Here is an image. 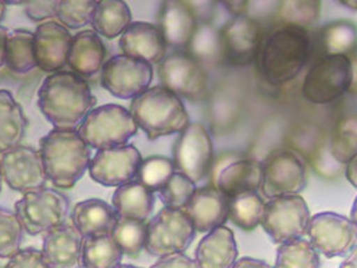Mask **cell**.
<instances>
[{"label": "cell", "instance_id": "d6a6232c", "mask_svg": "<svg viewBox=\"0 0 357 268\" xmlns=\"http://www.w3.org/2000/svg\"><path fill=\"white\" fill-rule=\"evenodd\" d=\"M123 251L112 235L85 237L82 244V268H116L121 265Z\"/></svg>", "mask_w": 357, "mask_h": 268}, {"label": "cell", "instance_id": "6da1fadb", "mask_svg": "<svg viewBox=\"0 0 357 268\" xmlns=\"http://www.w3.org/2000/svg\"><path fill=\"white\" fill-rule=\"evenodd\" d=\"M312 55V39L303 27L278 24L264 36L257 55L258 70L273 86L296 79Z\"/></svg>", "mask_w": 357, "mask_h": 268}, {"label": "cell", "instance_id": "ba28073f", "mask_svg": "<svg viewBox=\"0 0 357 268\" xmlns=\"http://www.w3.org/2000/svg\"><path fill=\"white\" fill-rule=\"evenodd\" d=\"M69 210V198L52 188L26 194L15 203V214L24 232L31 236L49 232L55 227L65 224Z\"/></svg>", "mask_w": 357, "mask_h": 268}, {"label": "cell", "instance_id": "8d00e7d4", "mask_svg": "<svg viewBox=\"0 0 357 268\" xmlns=\"http://www.w3.org/2000/svg\"><path fill=\"white\" fill-rule=\"evenodd\" d=\"M110 235L124 255L137 258L145 249L146 223L133 219L117 217L116 226Z\"/></svg>", "mask_w": 357, "mask_h": 268}, {"label": "cell", "instance_id": "60d3db41", "mask_svg": "<svg viewBox=\"0 0 357 268\" xmlns=\"http://www.w3.org/2000/svg\"><path fill=\"white\" fill-rule=\"evenodd\" d=\"M97 1L93 0H59L56 18L66 29H81L91 24Z\"/></svg>", "mask_w": 357, "mask_h": 268}, {"label": "cell", "instance_id": "e0dca14e", "mask_svg": "<svg viewBox=\"0 0 357 268\" xmlns=\"http://www.w3.org/2000/svg\"><path fill=\"white\" fill-rule=\"evenodd\" d=\"M219 31L226 61L235 66H246L257 59L264 34L255 19L249 15L229 19Z\"/></svg>", "mask_w": 357, "mask_h": 268}, {"label": "cell", "instance_id": "603a6c76", "mask_svg": "<svg viewBox=\"0 0 357 268\" xmlns=\"http://www.w3.org/2000/svg\"><path fill=\"white\" fill-rule=\"evenodd\" d=\"M238 246L229 227H218L197 244L195 260L199 268H232L238 262Z\"/></svg>", "mask_w": 357, "mask_h": 268}, {"label": "cell", "instance_id": "9c48e42d", "mask_svg": "<svg viewBox=\"0 0 357 268\" xmlns=\"http://www.w3.org/2000/svg\"><path fill=\"white\" fill-rule=\"evenodd\" d=\"M310 217L309 207L300 195L273 197L265 204L261 226L281 246L303 239Z\"/></svg>", "mask_w": 357, "mask_h": 268}, {"label": "cell", "instance_id": "d590c367", "mask_svg": "<svg viewBox=\"0 0 357 268\" xmlns=\"http://www.w3.org/2000/svg\"><path fill=\"white\" fill-rule=\"evenodd\" d=\"M319 252L309 240L298 239L281 244L277 250L274 268H320Z\"/></svg>", "mask_w": 357, "mask_h": 268}, {"label": "cell", "instance_id": "9f6ffc18", "mask_svg": "<svg viewBox=\"0 0 357 268\" xmlns=\"http://www.w3.org/2000/svg\"><path fill=\"white\" fill-rule=\"evenodd\" d=\"M340 4L345 6L347 8H351L354 11H357V1L356 0H340Z\"/></svg>", "mask_w": 357, "mask_h": 268}, {"label": "cell", "instance_id": "5bb4252c", "mask_svg": "<svg viewBox=\"0 0 357 268\" xmlns=\"http://www.w3.org/2000/svg\"><path fill=\"white\" fill-rule=\"evenodd\" d=\"M3 181L22 195L46 188L47 176L39 150L19 145L0 155Z\"/></svg>", "mask_w": 357, "mask_h": 268}, {"label": "cell", "instance_id": "8fae6325", "mask_svg": "<svg viewBox=\"0 0 357 268\" xmlns=\"http://www.w3.org/2000/svg\"><path fill=\"white\" fill-rule=\"evenodd\" d=\"M176 172L197 182L206 178L214 162V143L208 130L199 123H190L174 145Z\"/></svg>", "mask_w": 357, "mask_h": 268}, {"label": "cell", "instance_id": "f546056e", "mask_svg": "<svg viewBox=\"0 0 357 268\" xmlns=\"http://www.w3.org/2000/svg\"><path fill=\"white\" fill-rule=\"evenodd\" d=\"M187 54L204 69L222 63L226 58L219 29L211 23H199L195 34L187 46Z\"/></svg>", "mask_w": 357, "mask_h": 268}, {"label": "cell", "instance_id": "f35d334b", "mask_svg": "<svg viewBox=\"0 0 357 268\" xmlns=\"http://www.w3.org/2000/svg\"><path fill=\"white\" fill-rule=\"evenodd\" d=\"M175 172L176 168L171 159L164 156H151L142 162L136 179L146 189L155 194L160 192Z\"/></svg>", "mask_w": 357, "mask_h": 268}, {"label": "cell", "instance_id": "816d5d0a", "mask_svg": "<svg viewBox=\"0 0 357 268\" xmlns=\"http://www.w3.org/2000/svg\"><path fill=\"white\" fill-rule=\"evenodd\" d=\"M8 30L0 26V69L6 65V42H7Z\"/></svg>", "mask_w": 357, "mask_h": 268}, {"label": "cell", "instance_id": "6f0895ef", "mask_svg": "<svg viewBox=\"0 0 357 268\" xmlns=\"http://www.w3.org/2000/svg\"><path fill=\"white\" fill-rule=\"evenodd\" d=\"M6 11H7V4H6V1L0 0V23H1V20L4 19Z\"/></svg>", "mask_w": 357, "mask_h": 268}, {"label": "cell", "instance_id": "2e32d148", "mask_svg": "<svg viewBox=\"0 0 357 268\" xmlns=\"http://www.w3.org/2000/svg\"><path fill=\"white\" fill-rule=\"evenodd\" d=\"M142 162L140 150L132 143L97 150L90 161V178L104 187L119 188L135 181Z\"/></svg>", "mask_w": 357, "mask_h": 268}, {"label": "cell", "instance_id": "c3c4849f", "mask_svg": "<svg viewBox=\"0 0 357 268\" xmlns=\"http://www.w3.org/2000/svg\"><path fill=\"white\" fill-rule=\"evenodd\" d=\"M226 10L230 13L232 18L248 15V10L250 7V1H223Z\"/></svg>", "mask_w": 357, "mask_h": 268}, {"label": "cell", "instance_id": "4316f807", "mask_svg": "<svg viewBox=\"0 0 357 268\" xmlns=\"http://www.w3.org/2000/svg\"><path fill=\"white\" fill-rule=\"evenodd\" d=\"M112 207L117 217L145 221L151 217L155 207V196L142 182L132 181L113 192Z\"/></svg>", "mask_w": 357, "mask_h": 268}, {"label": "cell", "instance_id": "7402d4cb", "mask_svg": "<svg viewBox=\"0 0 357 268\" xmlns=\"http://www.w3.org/2000/svg\"><path fill=\"white\" fill-rule=\"evenodd\" d=\"M197 20L188 1H164L159 14V29L167 46L172 49H187L195 34Z\"/></svg>", "mask_w": 357, "mask_h": 268}, {"label": "cell", "instance_id": "11a10c76", "mask_svg": "<svg viewBox=\"0 0 357 268\" xmlns=\"http://www.w3.org/2000/svg\"><path fill=\"white\" fill-rule=\"evenodd\" d=\"M349 220L352 221V224L355 226V228H356L357 231V196L355 198V201H354V204H352V210H351V217H349Z\"/></svg>", "mask_w": 357, "mask_h": 268}, {"label": "cell", "instance_id": "277c9868", "mask_svg": "<svg viewBox=\"0 0 357 268\" xmlns=\"http://www.w3.org/2000/svg\"><path fill=\"white\" fill-rule=\"evenodd\" d=\"M129 111L151 141L178 134L190 125V116L181 98L160 85L132 100Z\"/></svg>", "mask_w": 357, "mask_h": 268}, {"label": "cell", "instance_id": "4dcf8cb0", "mask_svg": "<svg viewBox=\"0 0 357 268\" xmlns=\"http://www.w3.org/2000/svg\"><path fill=\"white\" fill-rule=\"evenodd\" d=\"M6 65L17 74H27L38 68L34 53V33L23 29L8 31Z\"/></svg>", "mask_w": 357, "mask_h": 268}, {"label": "cell", "instance_id": "cb8c5ba5", "mask_svg": "<svg viewBox=\"0 0 357 268\" xmlns=\"http://www.w3.org/2000/svg\"><path fill=\"white\" fill-rule=\"evenodd\" d=\"M262 164L251 159H239L227 165L215 181L223 195L232 197L258 192L262 188Z\"/></svg>", "mask_w": 357, "mask_h": 268}, {"label": "cell", "instance_id": "bcb514c9", "mask_svg": "<svg viewBox=\"0 0 357 268\" xmlns=\"http://www.w3.org/2000/svg\"><path fill=\"white\" fill-rule=\"evenodd\" d=\"M194 15L199 23H210V18L214 14V1H188Z\"/></svg>", "mask_w": 357, "mask_h": 268}, {"label": "cell", "instance_id": "91938a15", "mask_svg": "<svg viewBox=\"0 0 357 268\" xmlns=\"http://www.w3.org/2000/svg\"><path fill=\"white\" fill-rule=\"evenodd\" d=\"M1 182H3V176H1V169H0V191H1Z\"/></svg>", "mask_w": 357, "mask_h": 268}, {"label": "cell", "instance_id": "1f68e13d", "mask_svg": "<svg viewBox=\"0 0 357 268\" xmlns=\"http://www.w3.org/2000/svg\"><path fill=\"white\" fill-rule=\"evenodd\" d=\"M320 43L324 55H342L354 59L357 55L356 24L348 20L328 24L321 30Z\"/></svg>", "mask_w": 357, "mask_h": 268}, {"label": "cell", "instance_id": "94428289", "mask_svg": "<svg viewBox=\"0 0 357 268\" xmlns=\"http://www.w3.org/2000/svg\"><path fill=\"white\" fill-rule=\"evenodd\" d=\"M0 268H1V267H0Z\"/></svg>", "mask_w": 357, "mask_h": 268}, {"label": "cell", "instance_id": "f907efd6", "mask_svg": "<svg viewBox=\"0 0 357 268\" xmlns=\"http://www.w3.org/2000/svg\"><path fill=\"white\" fill-rule=\"evenodd\" d=\"M345 165V178L357 189V156Z\"/></svg>", "mask_w": 357, "mask_h": 268}, {"label": "cell", "instance_id": "f5cc1de1", "mask_svg": "<svg viewBox=\"0 0 357 268\" xmlns=\"http://www.w3.org/2000/svg\"><path fill=\"white\" fill-rule=\"evenodd\" d=\"M340 268H357V246L345 256Z\"/></svg>", "mask_w": 357, "mask_h": 268}, {"label": "cell", "instance_id": "7c38bea8", "mask_svg": "<svg viewBox=\"0 0 357 268\" xmlns=\"http://www.w3.org/2000/svg\"><path fill=\"white\" fill-rule=\"evenodd\" d=\"M160 86L172 91L178 98L200 101L208 89L206 69L187 53L165 55L159 63Z\"/></svg>", "mask_w": 357, "mask_h": 268}, {"label": "cell", "instance_id": "5b68a950", "mask_svg": "<svg viewBox=\"0 0 357 268\" xmlns=\"http://www.w3.org/2000/svg\"><path fill=\"white\" fill-rule=\"evenodd\" d=\"M77 130L90 148L104 150L126 145L139 126L126 107L107 104L94 107Z\"/></svg>", "mask_w": 357, "mask_h": 268}, {"label": "cell", "instance_id": "484cf974", "mask_svg": "<svg viewBox=\"0 0 357 268\" xmlns=\"http://www.w3.org/2000/svg\"><path fill=\"white\" fill-rule=\"evenodd\" d=\"M117 221L113 207L100 198L79 201L72 210V224L85 237L110 235Z\"/></svg>", "mask_w": 357, "mask_h": 268}, {"label": "cell", "instance_id": "83f0119b", "mask_svg": "<svg viewBox=\"0 0 357 268\" xmlns=\"http://www.w3.org/2000/svg\"><path fill=\"white\" fill-rule=\"evenodd\" d=\"M23 107L8 90H0V155L22 145L27 130Z\"/></svg>", "mask_w": 357, "mask_h": 268}, {"label": "cell", "instance_id": "3957f363", "mask_svg": "<svg viewBox=\"0 0 357 268\" xmlns=\"http://www.w3.org/2000/svg\"><path fill=\"white\" fill-rule=\"evenodd\" d=\"M46 176L56 188L70 189L89 171L91 150L77 129H53L39 141Z\"/></svg>", "mask_w": 357, "mask_h": 268}, {"label": "cell", "instance_id": "52a82bcc", "mask_svg": "<svg viewBox=\"0 0 357 268\" xmlns=\"http://www.w3.org/2000/svg\"><path fill=\"white\" fill-rule=\"evenodd\" d=\"M195 227L183 210L164 207L146 223L145 250L162 258L188 250L195 239Z\"/></svg>", "mask_w": 357, "mask_h": 268}, {"label": "cell", "instance_id": "db71d44e", "mask_svg": "<svg viewBox=\"0 0 357 268\" xmlns=\"http://www.w3.org/2000/svg\"><path fill=\"white\" fill-rule=\"evenodd\" d=\"M351 61H352V69H354V79H352V85H351L349 91L354 93V94H357V55Z\"/></svg>", "mask_w": 357, "mask_h": 268}, {"label": "cell", "instance_id": "ffe728a7", "mask_svg": "<svg viewBox=\"0 0 357 268\" xmlns=\"http://www.w3.org/2000/svg\"><path fill=\"white\" fill-rule=\"evenodd\" d=\"M82 244L84 236L65 223L45 233L42 255L50 268H82Z\"/></svg>", "mask_w": 357, "mask_h": 268}, {"label": "cell", "instance_id": "836d02e7", "mask_svg": "<svg viewBox=\"0 0 357 268\" xmlns=\"http://www.w3.org/2000/svg\"><path fill=\"white\" fill-rule=\"evenodd\" d=\"M265 204L257 192L232 197L229 201V219L238 228L246 232L254 231L261 224Z\"/></svg>", "mask_w": 357, "mask_h": 268}, {"label": "cell", "instance_id": "b9f144b4", "mask_svg": "<svg viewBox=\"0 0 357 268\" xmlns=\"http://www.w3.org/2000/svg\"><path fill=\"white\" fill-rule=\"evenodd\" d=\"M195 191L197 182L188 179L183 173L175 172L159 194L164 207L184 210L190 203L191 197L194 196Z\"/></svg>", "mask_w": 357, "mask_h": 268}, {"label": "cell", "instance_id": "681fc988", "mask_svg": "<svg viewBox=\"0 0 357 268\" xmlns=\"http://www.w3.org/2000/svg\"><path fill=\"white\" fill-rule=\"evenodd\" d=\"M232 268H274L271 265H268L265 260H259L255 258H241L238 259V262L235 263V266Z\"/></svg>", "mask_w": 357, "mask_h": 268}, {"label": "cell", "instance_id": "ee69618b", "mask_svg": "<svg viewBox=\"0 0 357 268\" xmlns=\"http://www.w3.org/2000/svg\"><path fill=\"white\" fill-rule=\"evenodd\" d=\"M3 268H50L46 263L42 251L36 249H23L8 259L7 265Z\"/></svg>", "mask_w": 357, "mask_h": 268}, {"label": "cell", "instance_id": "7a4b0ae2", "mask_svg": "<svg viewBox=\"0 0 357 268\" xmlns=\"http://www.w3.org/2000/svg\"><path fill=\"white\" fill-rule=\"evenodd\" d=\"M96 104L89 84L73 72L50 74L38 91V107L54 129H75Z\"/></svg>", "mask_w": 357, "mask_h": 268}, {"label": "cell", "instance_id": "e575fe53", "mask_svg": "<svg viewBox=\"0 0 357 268\" xmlns=\"http://www.w3.org/2000/svg\"><path fill=\"white\" fill-rule=\"evenodd\" d=\"M329 153L337 164H348L357 156V114L342 117L335 126Z\"/></svg>", "mask_w": 357, "mask_h": 268}, {"label": "cell", "instance_id": "ab89813d", "mask_svg": "<svg viewBox=\"0 0 357 268\" xmlns=\"http://www.w3.org/2000/svg\"><path fill=\"white\" fill-rule=\"evenodd\" d=\"M24 228L15 211L0 207V258L11 259L22 250Z\"/></svg>", "mask_w": 357, "mask_h": 268}, {"label": "cell", "instance_id": "d6986e66", "mask_svg": "<svg viewBox=\"0 0 357 268\" xmlns=\"http://www.w3.org/2000/svg\"><path fill=\"white\" fill-rule=\"evenodd\" d=\"M230 198L214 185L197 188L187 207L183 210L192 221L197 232L208 233L222 227L229 219Z\"/></svg>", "mask_w": 357, "mask_h": 268}, {"label": "cell", "instance_id": "4fadbf2b", "mask_svg": "<svg viewBox=\"0 0 357 268\" xmlns=\"http://www.w3.org/2000/svg\"><path fill=\"white\" fill-rule=\"evenodd\" d=\"M306 235L314 250L328 259L347 256L356 247L355 226L347 216L335 212H321L312 216Z\"/></svg>", "mask_w": 357, "mask_h": 268}, {"label": "cell", "instance_id": "f6af8a7d", "mask_svg": "<svg viewBox=\"0 0 357 268\" xmlns=\"http://www.w3.org/2000/svg\"><path fill=\"white\" fill-rule=\"evenodd\" d=\"M149 268H199L197 260L184 252L159 258Z\"/></svg>", "mask_w": 357, "mask_h": 268}, {"label": "cell", "instance_id": "8992f818", "mask_svg": "<svg viewBox=\"0 0 357 268\" xmlns=\"http://www.w3.org/2000/svg\"><path fill=\"white\" fill-rule=\"evenodd\" d=\"M354 79L352 61L342 55H324L306 72L303 95L313 105H326L347 94Z\"/></svg>", "mask_w": 357, "mask_h": 268}, {"label": "cell", "instance_id": "30bf717a", "mask_svg": "<svg viewBox=\"0 0 357 268\" xmlns=\"http://www.w3.org/2000/svg\"><path fill=\"white\" fill-rule=\"evenodd\" d=\"M152 79L151 63L126 54L107 59L101 70L102 88L120 100H135L149 89Z\"/></svg>", "mask_w": 357, "mask_h": 268}, {"label": "cell", "instance_id": "d4e9b609", "mask_svg": "<svg viewBox=\"0 0 357 268\" xmlns=\"http://www.w3.org/2000/svg\"><path fill=\"white\" fill-rule=\"evenodd\" d=\"M107 49L101 36L93 30H85L73 36L68 56L70 70L82 78H88L102 70Z\"/></svg>", "mask_w": 357, "mask_h": 268}, {"label": "cell", "instance_id": "7bdbcfd3", "mask_svg": "<svg viewBox=\"0 0 357 268\" xmlns=\"http://www.w3.org/2000/svg\"><path fill=\"white\" fill-rule=\"evenodd\" d=\"M26 14L34 22H49L50 19L56 18L59 0H33L26 1Z\"/></svg>", "mask_w": 357, "mask_h": 268}, {"label": "cell", "instance_id": "680465c9", "mask_svg": "<svg viewBox=\"0 0 357 268\" xmlns=\"http://www.w3.org/2000/svg\"><path fill=\"white\" fill-rule=\"evenodd\" d=\"M116 268H142V267H136V266H132V265H120L119 267Z\"/></svg>", "mask_w": 357, "mask_h": 268}, {"label": "cell", "instance_id": "ac0fdd59", "mask_svg": "<svg viewBox=\"0 0 357 268\" xmlns=\"http://www.w3.org/2000/svg\"><path fill=\"white\" fill-rule=\"evenodd\" d=\"M73 36L59 22L40 23L34 33L36 65L45 72H62L68 65Z\"/></svg>", "mask_w": 357, "mask_h": 268}, {"label": "cell", "instance_id": "44dd1931", "mask_svg": "<svg viewBox=\"0 0 357 268\" xmlns=\"http://www.w3.org/2000/svg\"><path fill=\"white\" fill-rule=\"evenodd\" d=\"M119 43L123 54L151 65H159L167 53V43L159 26L148 22L132 23L120 36Z\"/></svg>", "mask_w": 357, "mask_h": 268}, {"label": "cell", "instance_id": "74e56055", "mask_svg": "<svg viewBox=\"0 0 357 268\" xmlns=\"http://www.w3.org/2000/svg\"><path fill=\"white\" fill-rule=\"evenodd\" d=\"M277 15L281 24L297 26L307 30L317 23L321 14V1L317 0H286L280 1Z\"/></svg>", "mask_w": 357, "mask_h": 268}, {"label": "cell", "instance_id": "9a60e30c", "mask_svg": "<svg viewBox=\"0 0 357 268\" xmlns=\"http://www.w3.org/2000/svg\"><path fill=\"white\" fill-rule=\"evenodd\" d=\"M262 194L268 198L300 195L306 187V166L293 150H278L262 164Z\"/></svg>", "mask_w": 357, "mask_h": 268}, {"label": "cell", "instance_id": "7dc6e473", "mask_svg": "<svg viewBox=\"0 0 357 268\" xmlns=\"http://www.w3.org/2000/svg\"><path fill=\"white\" fill-rule=\"evenodd\" d=\"M239 159H242L241 156H238V155H222V156H219L218 157V160H215L213 162V166H211V171H210V173H211V182H213V185L215 184V181L218 179V176H219V173L227 166V165H230L231 162L234 161L239 160Z\"/></svg>", "mask_w": 357, "mask_h": 268}, {"label": "cell", "instance_id": "f1b7e54d", "mask_svg": "<svg viewBox=\"0 0 357 268\" xmlns=\"http://www.w3.org/2000/svg\"><path fill=\"white\" fill-rule=\"evenodd\" d=\"M132 24V13L126 1L101 0L97 1L91 20L93 31L107 39H114Z\"/></svg>", "mask_w": 357, "mask_h": 268}]
</instances>
